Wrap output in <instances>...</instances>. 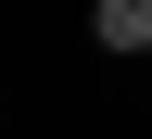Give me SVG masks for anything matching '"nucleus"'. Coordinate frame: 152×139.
<instances>
[{"instance_id": "obj_1", "label": "nucleus", "mask_w": 152, "mask_h": 139, "mask_svg": "<svg viewBox=\"0 0 152 139\" xmlns=\"http://www.w3.org/2000/svg\"><path fill=\"white\" fill-rule=\"evenodd\" d=\"M89 38H102L114 63H140L152 51V0H89Z\"/></svg>"}, {"instance_id": "obj_2", "label": "nucleus", "mask_w": 152, "mask_h": 139, "mask_svg": "<svg viewBox=\"0 0 152 139\" xmlns=\"http://www.w3.org/2000/svg\"><path fill=\"white\" fill-rule=\"evenodd\" d=\"M140 63H152V51H140Z\"/></svg>"}]
</instances>
